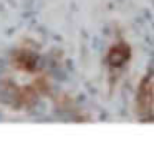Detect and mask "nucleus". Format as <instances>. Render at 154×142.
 I'll return each instance as SVG.
<instances>
[{
    "instance_id": "obj_2",
    "label": "nucleus",
    "mask_w": 154,
    "mask_h": 142,
    "mask_svg": "<svg viewBox=\"0 0 154 142\" xmlns=\"http://www.w3.org/2000/svg\"><path fill=\"white\" fill-rule=\"evenodd\" d=\"M131 55H133L131 46L128 45L126 41L121 40V41L113 43V45L109 46L104 59H106V65L109 66V68H123V66L131 59Z\"/></svg>"
},
{
    "instance_id": "obj_1",
    "label": "nucleus",
    "mask_w": 154,
    "mask_h": 142,
    "mask_svg": "<svg viewBox=\"0 0 154 142\" xmlns=\"http://www.w3.org/2000/svg\"><path fill=\"white\" fill-rule=\"evenodd\" d=\"M136 114L141 122L154 121V76L149 73L141 79L137 86Z\"/></svg>"
},
{
    "instance_id": "obj_3",
    "label": "nucleus",
    "mask_w": 154,
    "mask_h": 142,
    "mask_svg": "<svg viewBox=\"0 0 154 142\" xmlns=\"http://www.w3.org/2000/svg\"><path fill=\"white\" fill-rule=\"evenodd\" d=\"M38 63H40V58H38L37 53H33L32 50H18V51L14 53L12 56V65L22 73H35L38 69Z\"/></svg>"
}]
</instances>
